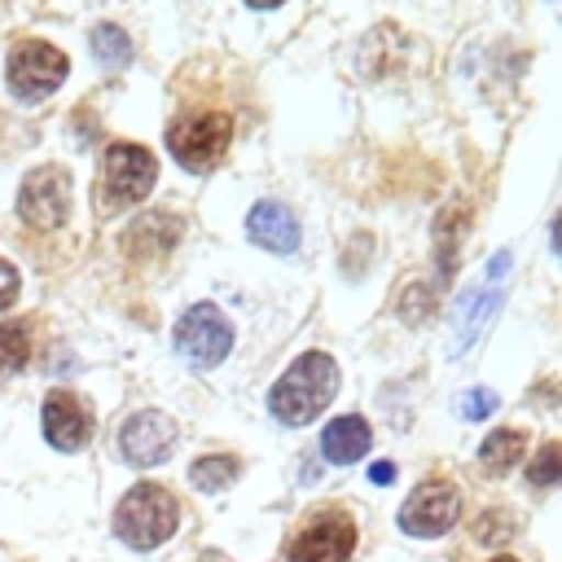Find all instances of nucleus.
I'll return each instance as SVG.
<instances>
[{"label":"nucleus","instance_id":"10","mask_svg":"<svg viewBox=\"0 0 562 562\" xmlns=\"http://www.w3.org/2000/svg\"><path fill=\"white\" fill-rule=\"evenodd\" d=\"M171 448H176V426H171L167 413L145 408V413H132L119 426V452L132 465H158V461H167Z\"/></svg>","mask_w":562,"mask_h":562},{"label":"nucleus","instance_id":"3","mask_svg":"<svg viewBox=\"0 0 562 562\" xmlns=\"http://www.w3.org/2000/svg\"><path fill=\"white\" fill-rule=\"evenodd\" d=\"M228 140H233V123H228V114H220V110L180 114V119L167 127V145H171L176 162L189 167V171H211V167H220L224 154H228Z\"/></svg>","mask_w":562,"mask_h":562},{"label":"nucleus","instance_id":"4","mask_svg":"<svg viewBox=\"0 0 562 562\" xmlns=\"http://www.w3.org/2000/svg\"><path fill=\"white\" fill-rule=\"evenodd\" d=\"M351 544H356V522H351L342 509L321 505V509L290 536L285 558H290V562H347V558H351Z\"/></svg>","mask_w":562,"mask_h":562},{"label":"nucleus","instance_id":"12","mask_svg":"<svg viewBox=\"0 0 562 562\" xmlns=\"http://www.w3.org/2000/svg\"><path fill=\"white\" fill-rule=\"evenodd\" d=\"M246 233H250V241L268 246L272 255L299 250V220H294L290 206H281V202H259V206L250 211V220H246Z\"/></svg>","mask_w":562,"mask_h":562},{"label":"nucleus","instance_id":"6","mask_svg":"<svg viewBox=\"0 0 562 562\" xmlns=\"http://www.w3.org/2000/svg\"><path fill=\"white\" fill-rule=\"evenodd\" d=\"M233 347V329L228 321L220 316L215 303H198L180 316L176 325V351L193 364V369H215Z\"/></svg>","mask_w":562,"mask_h":562},{"label":"nucleus","instance_id":"21","mask_svg":"<svg viewBox=\"0 0 562 562\" xmlns=\"http://www.w3.org/2000/svg\"><path fill=\"white\" fill-rule=\"evenodd\" d=\"M496 408V395L492 391H465L461 395V417L465 422H479V417H487Z\"/></svg>","mask_w":562,"mask_h":562},{"label":"nucleus","instance_id":"18","mask_svg":"<svg viewBox=\"0 0 562 562\" xmlns=\"http://www.w3.org/2000/svg\"><path fill=\"white\" fill-rule=\"evenodd\" d=\"M92 53L101 57V66H123L127 57H132V44H127V35L119 31V26H97L92 31Z\"/></svg>","mask_w":562,"mask_h":562},{"label":"nucleus","instance_id":"15","mask_svg":"<svg viewBox=\"0 0 562 562\" xmlns=\"http://www.w3.org/2000/svg\"><path fill=\"white\" fill-rule=\"evenodd\" d=\"M522 452H527V435L522 430H492L483 439V448H479V461H483L487 474H505L509 465L522 461Z\"/></svg>","mask_w":562,"mask_h":562},{"label":"nucleus","instance_id":"20","mask_svg":"<svg viewBox=\"0 0 562 562\" xmlns=\"http://www.w3.org/2000/svg\"><path fill=\"white\" fill-rule=\"evenodd\" d=\"M527 479H531L536 487H544V483H562V443H558V439L544 443V448L536 452V461L527 465Z\"/></svg>","mask_w":562,"mask_h":562},{"label":"nucleus","instance_id":"13","mask_svg":"<svg viewBox=\"0 0 562 562\" xmlns=\"http://www.w3.org/2000/svg\"><path fill=\"white\" fill-rule=\"evenodd\" d=\"M369 443H373L369 422L356 417V413L334 417V422L325 426V435H321V452H325V461H334V465H351V461H360V457L369 452Z\"/></svg>","mask_w":562,"mask_h":562},{"label":"nucleus","instance_id":"16","mask_svg":"<svg viewBox=\"0 0 562 562\" xmlns=\"http://www.w3.org/2000/svg\"><path fill=\"white\" fill-rule=\"evenodd\" d=\"M31 360V325L26 321H4L0 325V373H18Z\"/></svg>","mask_w":562,"mask_h":562},{"label":"nucleus","instance_id":"19","mask_svg":"<svg viewBox=\"0 0 562 562\" xmlns=\"http://www.w3.org/2000/svg\"><path fill=\"white\" fill-rule=\"evenodd\" d=\"M237 474V461L233 457H202V461H193V470H189V479L202 487V492H215V487H224L228 479Z\"/></svg>","mask_w":562,"mask_h":562},{"label":"nucleus","instance_id":"25","mask_svg":"<svg viewBox=\"0 0 562 562\" xmlns=\"http://www.w3.org/2000/svg\"><path fill=\"white\" fill-rule=\"evenodd\" d=\"M255 9H272V4H281V0H250Z\"/></svg>","mask_w":562,"mask_h":562},{"label":"nucleus","instance_id":"1","mask_svg":"<svg viewBox=\"0 0 562 562\" xmlns=\"http://www.w3.org/2000/svg\"><path fill=\"white\" fill-rule=\"evenodd\" d=\"M334 391H338V364L325 351H307V356H299L277 378V386L268 391V408H272L277 422L303 426L316 413H325V404L334 400Z\"/></svg>","mask_w":562,"mask_h":562},{"label":"nucleus","instance_id":"17","mask_svg":"<svg viewBox=\"0 0 562 562\" xmlns=\"http://www.w3.org/2000/svg\"><path fill=\"white\" fill-rule=\"evenodd\" d=\"M145 237H149V246H145V250H158V255H162L167 246H176L180 224H176L171 215H162V220H158V215H145V220H140V224L127 233V246H140Z\"/></svg>","mask_w":562,"mask_h":562},{"label":"nucleus","instance_id":"26","mask_svg":"<svg viewBox=\"0 0 562 562\" xmlns=\"http://www.w3.org/2000/svg\"><path fill=\"white\" fill-rule=\"evenodd\" d=\"M492 562H518V558H509V553H501V558H492Z\"/></svg>","mask_w":562,"mask_h":562},{"label":"nucleus","instance_id":"7","mask_svg":"<svg viewBox=\"0 0 562 562\" xmlns=\"http://www.w3.org/2000/svg\"><path fill=\"white\" fill-rule=\"evenodd\" d=\"M158 180V158L140 145H110L105 149V171H101V184H105V206H132L140 202Z\"/></svg>","mask_w":562,"mask_h":562},{"label":"nucleus","instance_id":"9","mask_svg":"<svg viewBox=\"0 0 562 562\" xmlns=\"http://www.w3.org/2000/svg\"><path fill=\"white\" fill-rule=\"evenodd\" d=\"M457 514H461V496H457V487H452L448 479H426V483H417L413 496L404 501V509H400V527H404L408 536L430 540V536L448 531V527L457 522Z\"/></svg>","mask_w":562,"mask_h":562},{"label":"nucleus","instance_id":"5","mask_svg":"<svg viewBox=\"0 0 562 562\" xmlns=\"http://www.w3.org/2000/svg\"><path fill=\"white\" fill-rule=\"evenodd\" d=\"M66 53L44 44V40H22L13 44L9 53V88L22 97V101H44L48 92L61 88L66 79Z\"/></svg>","mask_w":562,"mask_h":562},{"label":"nucleus","instance_id":"14","mask_svg":"<svg viewBox=\"0 0 562 562\" xmlns=\"http://www.w3.org/2000/svg\"><path fill=\"white\" fill-rule=\"evenodd\" d=\"M501 307V290H483V294H465L461 312H457V338H452V356H461L470 347V338H479V329L487 325V316Z\"/></svg>","mask_w":562,"mask_h":562},{"label":"nucleus","instance_id":"11","mask_svg":"<svg viewBox=\"0 0 562 562\" xmlns=\"http://www.w3.org/2000/svg\"><path fill=\"white\" fill-rule=\"evenodd\" d=\"M88 435H92L88 408L70 391H48V400H44V439L61 452H75V448H83Z\"/></svg>","mask_w":562,"mask_h":562},{"label":"nucleus","instance_id":"8","mask_svg":"<svg viewBox=\"0 0 562 562\" xmlns=\"http://www.w3.org/2000/svg\"><path fill=\"white\" fill-rule=\"evenodd\" d=\"M66 211H70V176H66L61 167H35V171L22 180L18 215H22L31 228L48 233V228H57V224L66 220Z\"/></svg>","mask_w":562,"mask_h":562},{"label":"nucleus","instance_id":"22","mask_svg":"<svg viewBox=\"0 0 562 562\" xmlns=\"http://www.w3.org/2000/svg\"><path fill=\"white\" fill-rule=\"evenodd\" d=\"M18 285H22L18 268L0 259V312H4V307H13V299H18Z\"/></svg>","mask_w":562,"mask_h":562},{"label":"nucleus","instance_id":"2","mask_svg":"<svg viewBox=\"0 0 562 562\" xmlns=\"http://www.w3.org/2000/svg\"><path fill=\"white\" fill-rule=\"evenodd\" d=\"M180 522V509H176V496L158 483H136L123 501H119V514H114V536L132 549H158L162 540H171Z\"/></svg>","mask_w":562,"mask_h":562},{"label":"nucleus","instance_id":"23","mask_svg":"<svg viewBox=\"0 0 562 562\" xmlns=\"http://www.w3.org/2000/svg\"><path fill=\"white\" fill-rule=\"evenodd\" d=\"M369 479H373V483H382V487H386V483H391V479H395V465H391V461H378V465H373V470H369Z\"/></svg>","mask_w":562,"mask_h":562},{"label":"nucleus","instance_id":"24","mask_svg":"<svg viewBox=\"0 0 562 562\" xmlns=\"http://www.w3.org/2000/svg\"><path fill=\"white\" fill-rule=\"evenodd\" d=\"M553 246H558V255H562V215H558V224H553Z\"/></svg>","mask_w":562,"mask_h":562}]
</instances>
